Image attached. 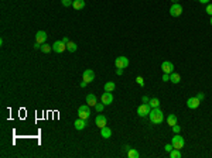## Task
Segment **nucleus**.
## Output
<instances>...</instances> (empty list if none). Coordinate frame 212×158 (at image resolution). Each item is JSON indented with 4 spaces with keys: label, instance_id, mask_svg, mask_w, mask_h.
<instances>
[{
    "label": "nucleus",
    "instance_id": "1",
    "mask_svg": "<svg viewBox=\"0 0 212 158\" xmlns=\"http://www.w3.org/2000/svg\"><path fill=\"white\" fill-rule=\"evenodd\" d=\"M148 119H150V121H151L153 124H160V123H163V120H164V113L158 107H154V109L150 110Z\"/></svg>",
    "mask_w": 212,
    "mask_h": 158
},
{
    "label": "nucleus",
    "instance_id": "2",
    "mask_svg": "<svg viewBox=\"0 0 212 158\" xmlns=\"http://www.w3.org/2000/svg\"><path fill=\"white\" fill-rule=\"evenodd\" d=\"M91 106L89 104H82L78 107V117H81V119H85L88 120L89 119V116H91V109H89Z\"/></svg>",
    "mask_w": 212,
    "mask_h": 158
},
{
    "label": "nucleus",
    "instance_id": "3",
    "mask_svg": "<svg viewBox=\"0 0 212 158\" xmlns=\"http://www.w3.org/2000/svg\"><path fill=\"white\" fill-rule=\"evenodd\" d=\"M150 110H151V106L148 103H143L141 106L137 107V115L140 117H146V116L150 115Z\"/></svg>",
    "mask_w": 212,
    "mask_h": 158
},
{
    "label": "nucleus",
    "instance_id": "4",
    "mask_svg": "<svg viewBox=\"0 0 212 158\" xmlns=\"http://www.w3.org/2000/svg\"><path fill=\"white\" fill-rule=\"evenodd\" d=\"M170 14L173 17H179L182 14V6L179 3H173V6L170 7Z\"/></svg>",
    "mask_w": 212,
    "mask_h": 158
},
{
    "label": "nucleus",
    "instance_id": "5",
    "mask_svg": "<svg viewBox=\"0 0 212 158\" xmlns=\"http://www.w3.org/2000/svg\"><path fill=\"white\" fill-rule=\"evenodd\" d=\"M171 144H173V147H174V148H177V150H181V148L184 147L185 141H184V138H182L181 136H174L173 138H171Z\"/></svg>",
    "mask_w": 212,
    "mask_h": 158
},
{
    "label": "nucleus",
    "instance_id": "6",
    "mask_svg": "<svg viewBox=\"0 0 212 158\" xmlns=\"http://www.w3.org/2000/svg\"><path fill=\"white\" fill-rule=\"evenodd\" d=\"M52 49H54V52H57V54H62L64 51L66 49V44L61 40V41H55L54 44H52Z\"/></svg>",
    "mask_w": 212,
    "mask_h": 158
},
{
    "label": "nucleus",
    "instance_id": "7",
    "mask_svg": "<svg viewBox=\"0 0 212 158\" xmlns=\"http://www.w3.org/2000/svg\"><path fill=\"white\" fill-rule=\"evenodd\" d=\"M114 65H116V68H127V65H129V60L126 58V57H117L116 60H114Z\"/></svg>",
    "mask_w": 212,
    "mask_h": 158
},
{
    "label": "nucleus",
    "instance_id": "8",
    "mask_svg": "<svg viewBox=\"0 0 212 158\" xmlns=\"http://www.w3.org/2000/svg\"><path fill=\"white\" fill-rule=\"evenodd\" d=\"M100 102L106 106V104H110L113 102V95L112 92H103L102 93V96H100Z\"/></svg>",
    "mask_w": 212,
    "mask_h": 158
},
{
    "label": "nucleus",
    "instance_id": "9",
    "mask_svg": "<svg viewBox=\"0 0 212 158\" xmlns=\"http://www.w3.org/2000/svg\"><path fill=\"white\" fill-rule=\"evenodd\" d=\"M199 104H201V100L196 98V96L190 98L188 100H187V106H188L190 109H198V107H199Z\"/></svg>",
    "mask_w": 212,
    "mask_h": 158
},
{
    "label": "nucleus",
    "instance_id": "10",
    "mask_svg": "<svg viewBox=\"0 0 212 158\" xmlns=\"http://www.w3.org/2000/svg\"><path fill=\"white\" fill-rule=\"evenodd\" d=\"M82 79L86 82V83H91V82H93V79H95V72H93L92 69H86V71H83Z\"/></svg>",
    "mask_w": 212,
    "mask_h": 158
},
{
    "label": "nucleus",
    "instance_id": "11",
    "mask_svg": "<svg viewBox=\"0 0 212 158\" xmlns=\"http://www.w3.org/2000/svg\"><path fill=\"white\" fill-rule=\"evenodd\" d=\"M161 69H163L164 73H173L174 72V65L170 61H164L163 64H161Z\"/></svg>",
    "mask_w": 212,
    "mask_h": 158
},
{
    "label": "nucleus",
    "instance_id": "12",
    "mask_svg": "<svg viewBox=\"0 0 212 158\" xmlns=\"http://www.w3.org/2000/svg\"><path fill=\"white\" fill-rule=\"evenodd\" d=\"M95 123H96V126H98L99 129H102V127L106 126L108 119H106V116H103V115H98L96 116V119H95Z\"/></svg>",
    "mask_w": 212,
    "mask_h": 158
},
{
    "label": "nucleus",
    "instance_id": "13",
    "mask_svg": "<svg viewBox=\"0 0 212 158\" xmlns=\"http://www.w3.org/2000/svg\"><path fill=\"white\" fill-rule=\"evenodd\" d=\"M74 126H75L76 130H83V129H85V127L88 126V123H86V120H85V119H81V117H78V119L75 120Z\"/></svg>",
    "mask_w": 212,
    "mask_h": 158
},
{
    "label": "nucleus",
    "instance_id": "14",
    "mask_svg": "<svg viewBox=\"0 0 212 158\" xmlns=\"http://www.w3.org/2000/svg\"><path fill=\"white\" fill-rule=\"evenodd\" d=\"M35 41H37L38 44H45V41H47V33H45V31H37V34H35Z\"/></svg>",
    "mask_w": 212,
    "mask_h": 158
},
{
    "label": "nucleus",
    "instance_id": "15",
    "mask_svg": "<svg viewBox=\"0 0 212 158\" xmlns=\"http://www.w3.org/2000/svg\"><path fill=\"white\" fill-rule=\"evenodd\" d=\"M86 103L89 104V106H93V107H95V104L98 103V99H96V96H95L93 93H89L86 96Z\"/></svg>",
    "mask_w": 212,
    "mask_h": 158
},
{
    "label": "nucleus",
    "instance_id": "16",
    "mask_svg": "<svg viewBox=\"0 0 212 158\" xmlns=\"http://www.w3.org/2000/svg\"><path fill=\"white\" fill-rule=\"evenodd\" d=\"M72 7H74L75 10H82V9L85 7V0H74Z\"/></svg>",
    "mask_w": 212,
    "mask_h": 158
},
{
    "label": "nucleus",
    "instance_id": "17",
    "mask_svg": "<svg viewBox=\"0 0 212 158\" xmlns=\"http://www.w3.org/2000/svg\"><path fill=\"white\" fill-rule=\"evenodd\" d=\"M100 136L103 137V138H109V137L112 136V130L109 129L108 126H105V127L100 129Z\"/></svg>",
    "mask_w": 212,
    "mask_h": 158
},
{
    "label": "nucleus",
    "instance_id": "18",
    "mask_svg": "<svg viewBox=\"0 0 212 158\" xmlns=\"http://www.w3.org/2000/svg\"><path fill=\"white\" fill-rule=\"evenodd\" d=\"M167 124L168 126H173L177 124V116L174 115V113H171V115H168V117H167Z\"/></svg>",
    "mask_w": 212,
    "mask_h": 158
},
{
    "label": "nucleus",
    "instance_id": "19",
    "mask_svg": "<svg viewBox=\"0 0 212 158\" xmlns=\"http://www.w3.org/2000/svg\"><path fill=\"white\" fill-rule=\"evenodd\" d=\"M170 81L173 82V83H179V81H181V76H179L178 73L173 72V73H170Z\"/></svg>",
    "mask_w": 212,
    "mask_h": 158
},
{
    "label": "nucleus",
    "instance_id": "20",
    "mask_svg": "<svg viewBox=\"0 0 212 158\" xmlns=\"http://www.w3.org/2000/svg\"><path fill=\"white\" fill-rule=\"evenodd\" d=\"M114 82H106L105 83V92H112V90H114Z\"/></svg>",
    "mask_w": 212,
    "mask_h": 158
},
{
    "label": "nucleus",
    "instance_id": "21",
    "mask_svg": "<svg viewBox=\"0 0 212 158\" xmlns=\"http://www.w3.org/2000/svg\"><path fill=\"white\" fill-rule=\"evenodd\" d=\"M41 51H43L44 54H49V52H51V51H52V45H48V44H43V45H41Z\"/></svg>",
    "mask_w": 212,
    "mask_h": 158
},
{
    "label": "nucleus",
    "instance_id": "22",
    "mask_svg": "<svg viewBox=\"0 0 212 158\" xmlns=\"http://www.w3.org/2000/svg\"><path fill=\"white\" fill-rule=\"evenodd\" d=\"M168 154L171 158H181V153H179V150H177V148H173Z\"/></svg>",
    "mask_w": 212,
    "mask_h": 158
},
{
    "label": "nucleus",
    "instance_id": "23",
    "mask_svg": "<svg viewBox=\"0 0 212 158\" xmlns=\"http://www.w3.org/2000/svg\"><path fill=\"white\" fill-rule=\"evenodd\" d=\"M76 48H78V45H76L75 43H72V41H69V43L66 44V49H68L69 52H75Z\"/></svg>",
    "mask_w": 212,
    "mask_h": 158
},
{
    "label": "nucleus",
    "instance_id": "24",
    "mask_svg": "<svg viewBox=\"0 0 212 158\" xmlns=\"http://www.w3.org/2000/svg\"><path fill=\"white\" fill-rule=\"evenodd\" d=\"M127 155H129L130 158H139V157H140L139 151H137V150H133V148H130V150L127 151Z\"/></svg>",
    "mask_w": 212,
    "mask_h": 158
},
{
    "label": "nucleus",
    "instance_id": "25",
    "mask_svg": "<svg viewBox=\"0 0 212 158\" xmlns=\"http://www.w3.org/2000/svg\"><path fill=\"white\" fill-rule=\"evenodd\" d=\"M148 104L151 106V109H154V107H158V106H160V100H158L157 98H154V99H151V100L148 102Z\"/></svg>",
    "mask_w": 212,
    "mask_h": 158
},
{
    "label": "nucleus",
    "instance_id": "26",
    "mask_svg": "<svg viewBox=\"0 0 212 158\" xmlns=\"http://www.w3.org/2000/svg\"><path fill=\"white\" fill-rule=\"evenodd\" d=\"M103 107H105L103 103H96V104H95V109H96V112H98V113H102Z\"/></svg>",
    "mask_w": 212,
    "mask_h": 158
},
{
    "label": "nucleus",
    "instance_id": "27",
    "mask_svg": "<svg viewBox=\"0 0 212 158\" xmlns=\"http://www.w3.org/2000/svg\"><path fill=\"white\" fill-rule=\"evenodd\" d=\"M61 3H62V6H64V7H69V6H72L74 0H61Z\"/></svg>",
    "mask_w": 212,
    "mask_h": 158
},
{
    "label": "nucleus",
    "instance_id": "28",
    "mask_svg": "<svg viewBox=\"0 0 212 158\" xmlns=\"http://www.w3.org/2000/svg\"><path fill=\"white\" fill-rule=\"evenodd\" d=\"M136 82L140 85V86H144V79H143V76H137L136 78Z\"/></svg>",
    "mask_w": 212,
    "mask_h": 158
},
{
    "label": "nucleus",
    "instance_id": "29",
    "mask_svg": "<svg viewBox=\"0 0 212 158\" xmlns=\"http://www.w3.org/2000/svg\"><path fill=\"white\" fill-rule=\"evenodd\" d=\"M173 131H174L175 134H178L179 131H181V127H179L178 124H174V126H173Z\"/></svg>",
    "mask_w": 212,
    "mask_h": 158
},
{
    "label": "nucleus",
    "instance_id": "30",
    "mask_svg": "<svg viewBox=\"0 0 212 158\" xmlns=\"http://www.w3.org/2000/svg\"><path fill=\"white\" fill-rule=\"evenodd\" d=\"M173 144H165V147H164V150H165V151H167V153H170V151H171V150H173Z\"/></svg>",
    "mask_w": 212,
    "mask_h": 158
},
{
    "label": "nucleus",
    "instance_id": "31",
    "mask_svg": "<svg viewBox=\"0 0 212 158\" xmlns=\"http://www.w3.org/2000/svg\"><path fill=\"white\" fill-rule=\"evenodd\" d=\"M196 98H198V99H199V100H201V102H202V100L205 99V95H204V93H202V92H199V93H198V95H196Z\"/></svg>",
    "mask_w": 212,
    "mask_h": 158
},
{
    "label": "nucleus",
    "instance_id": "32",
    "mask_svg": "<svg viewBox=\"0 0 212 158\" xmlns=\"http://www.w3.org/2000/svg\"><path fill=\"white\" fill-rule=\"evenodd\" d=\"M207 13L209 16H212V4H208L207 6Z\"/></svg>",
    "mask_w": 212,
    "mask_h": 158
},
{
    "label": "nucleus",
    "instance_id": "33",
    "mask_svg": "<svg viewBox=\"0 0 212 158\" xmlns=\"http://www.w3.org/2000/svg\"><path fill=\"white\" fill-rule=\"evenodd\" d=\"M163 81L164 82H168L170 81V73H164V75H163Z\"/></svg>",
    "mask_w": 212,
    "mask_h": 158
},
{
    "label": "nucleus",
    "instance_id": "34",
    "mask_svg": "<svg viewBox=\"0 0 212 158\" xmlns=\"http://www.w3.org/2000/svg\"><path fill=\"white\" fill-rule=\"evenodd\" d=\"M141 100H143L144 103H148V102H150V99H148V96H146V95L143 96V99H141Z\"/></svg>",
    "mask_w": 212,
    "mask_h": 158
},
{
    "label": "nucleus",
    "instance_id": "35",
    "mask_svg": "<svg viewBox=\"0 0 212 158\" xmlns=\"http://www.w3.org/2000/svg\"><path fill=\"white\" fill-rule=\"evenodd\" d=\"M116 73H117V75H123V68H117V69H116Z\"/></svg>",
    "mask_w": 212,
    "mask_h": 158
},
{
    "label": "nucleus",
    "instance_id": "36",
    "mask_svg": "<svg viewBox=\"0 0 212 158\" xmlns=\"http://www.w3.org/2000/svg\"><path fill=\"white\" fill-rule=\"evenodd\" d=\"M86 85H88V83L85 81H82L81 83H79V86H81V87H86Z\"/></svg>",
    "mask_w": 212,
    "mask_h": 158
},
{
    "label": "nucleus",
    "instance_id": "37",
    "mask_svg": "<svg viewBox=\"0 0 212 158\" xmlns=\"http://www.w3.org/2000/svg\"><path fill=\"white\" fill-rule=\"evenodd\" d=\"M198 1H199L201 4H208V3H209V0H198Z\"/></svg>",
    "mask_w": 212,
    "mask_h": 158
},
{
    "label": "nucleus",
    "instance_id": "38",
    "mask_svg": "<svg viewBox=\"0 0 212 158\" xmlns=\"http://www.w3.org/2000/svg\"><path fill=\"white\" fill-rule=\"evenodd\" d=\"M34 48H35V49H38V48H41V44H38V43H35V44H34Z\"/></svg>",
    "mask_w": 212,
    "mask_h": 158
},
{
    "label": "nucleus",
    "instance_id": "39",
    "mask_svg": "<svg viewBox=\"0 0 212 158\" xmlns=\"http://www.w3.org/2000/svg\"><path fill=\"white\" fill-rule=\"evenodd\" d=\"M62 41H64L65 44H68V43H69V38H68V37H64V38H62Z\"/></svg>",
    "mask_w": 212,
    "mask_h": 158
},
{
    "label": "nucleus",
    "instance_id": "40",
    "mask_svg": "<svg viewBox=\"0 0 212 158\" xmlns=\"http://www.w3.org/2000/svg\"><path fill=\"white\" fill-rule=\"evenodd\" d=\"M171 1H173V3H178V0H171Z\"/></svg>",
    "mask_w": 212,
    "mask_h": 158
},
{
    "label": "nucleus",
    "instance_id": "41",
    "mask_svg": "<svg viewBox=\"0 0 212 158\" xmlns=\"http://www.w3.org/2000/svg\"><path fill=\"white\" fill-rule=\"evenodd\" d=\"M211 26H212V16H211Z\"/></svg>",
    "mask_w": 212,
    "mask_h": 158
}]
</instances>
